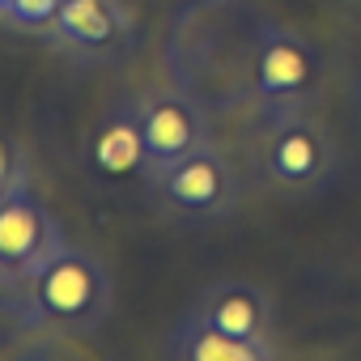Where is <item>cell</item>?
<instances>
[{
  "instance_id": "cell-11",
  "label": "cell",
  "mask_w": 361,
  "mask_h": 361,
  "mask_svg": "<svg viewBox=\"0 0 361 361\" xmlns=\"http://www.w3.org/2000/svg\"><path fill=\"white\" fill-rule=\"evenodd\" d=\"M90 157L102 174H149V153H145V132H140V119H136V98L119 102L102 119Z\"/></svg>"
},
{
  "instance_id": "cell-14",
  "label": "cell",
  "mask_w": 361,
  "mask_h": 361,
  "mask_svg": "<svg viewBox=\"0 0 361 361\" xmlns=\"http://www.w3.org/2000/svg\"><path fill=\"white\" fill-rule=\"evenodd\" d=\"M9 5H13V0H0V18H5V9H9Z\"/></svg>"
},
{
  "instance_id": "cell-9",
  "label": "cell",
  "mask_w": 361,
  "mask_h": 361,
  "mask_svg": "<svg viewBox=\"0 0 361 361\" xmlns=\"http://www.w3.org/2000/svg\"><path fill=\"white\" fill-rule=\"evenodd\" d=\"M192 310L200 319H209L213 327L238 336V340H272V331H276V302H272V293L251 285V281H238V276L204 285Z\"/></svg>"
},
{
  "instance_id": "cell-2",
  "label": "cell",
  "mask_w": 361,
  "mask_h": 361,
  "mask_svg": "<svg viewBox=\"0 0 361 361\" xmlns=\"http://www.w3.org/2000/svg\"><path fill=\"white\" fill-rule=\"evenodd\" d=\"M115 306V281L106 264L85 251L64 243L18 293L13 319L26 331L43 336H94Z\"/></svg>"
},
{
  "instance_id": "cell-5",
  "label": "cell",
  "mask_w": 361,
  "mask_h": 361,
  "mask_svg": "<svg viewBox=\"0 0 361 361\" xmlns=\"http://www.w3.org/2000/svg\"><path fill=\"white\" fill-rule=\"evenodd\" d=\"M336 140L327 123L314 111L302 115H276L264 119V140H259V174L264 183L276 188L281 196L306 200L319 196L336 178Z\"/></svg>"
},
{
  "instance_id": "cell-12",
  "label": "cell",
  "mask_w": 361,
  "mask_h": 361,
  "mask_svg": "<svg viewBox=\"0 0 361 361\" xmlns=\"http://www.w3.org/2000/svg\"><path fill=\"white\" fill-rule=\"evenodd\" d=\"M60 5L64 0H13L0 22L22 30V35H51V22L60 18Z\"/></svg>"
},
{
  "instance_id": "cell-10",
  "label": "cell",
  "mask_w": 361,
  "mask_h": 361,
  "mask_svg": "<svg viewBox=\"0 0 361 361\" xmlns=\"http://www.w3.org/2000/svg\"><path fill=\"white\" fill-rule=\"evenodd\" d=\"M166 357L170 361H272L276 340H238L196 310H188L166 336Z\"/></svg>"
},
{
  "instance_id": "cell-8",
  "label": "cell",
  "mask_w": 361,
  "mask_h": 361,
  "mask_svg": "<svg viewBox=\"0 0 361 361\" xmlns=\"http://www.w3.org/2000/svg\"><path fill=\"white\" fill-rule=\"evenodd\" d=\"M47 39L73 60L115 64L132 47V13L123 0H64Z\"/></svg>"
},
{
  "instance_id": "cell-6",
  "label": "cell",
  "mask_w": 361,
  "mask_h": 361,
  "mask_svg": "<svg viewBox=\"0 0 361 361\" xmlns=\"http://www.w3.org/2000/svg\"><path fill=\"white\" fill-rule=\"evenodd\" d=\"M64 230L30 183L0 204V314H9L26 281L64 247Z\"/></svg>"
},
{
  "instance_id": "cell-3",
  "label": "cell",
  "mask_w": 361,
  "mask_h": 361,
  "mask_svg": "<svg viewBox=\"0 0 361 361\" xmlns=\"http://www.w3.org/2000/svg\"><path fill=\"white\" fill-rule=\"evenodd\" d=\"M145 183H149L153 209L188 230H209L230 221L243 200V178L226 157V149H217V140L153 170Z\"/></svg>"
},
{
  "instance_id": "cell-1",
  "label": "cell",
  "mask_w": 361,
  "mask_h": 361,
  "mask_svg": "<svg viewBox=\"0 0 361 361\" xmlns=\"http://www.w3.org/2000/svg\"><path fill=\"white\" fill-rule=\"evenodd\" d=\"M272 18L255 0H183L166 26V77L209 115L251 106L255 56Z\"/></svg>"
},
{
  "instance_id": "cell-13",
  "label": "cell",
  "mask_w": 361,
  "mask_h": 361,
  "mask_svg": "<svg viewBox=\"0 0 361 361\" xmlns=\"http://www.w3.org/2000/svg\"><path fill=\"white\" fill-rule=\"evenodd\" d=\"M30 183V161L22 153V145H13L9 136H0V204L9 196H18Z\"/></svg>"
},
{
  "instance_id": "cell-7",
  "label": "cell",
  "mask_w": 361,
  "mask_h": 361,
  "mask_svg": "<svg viewBox=\"0 0 361 361\" xmlns=\"http://www.w3.org/2000/svg\"><path fill=\"white\" fill-rule=\"evenodd\" d=\"M136 119L145 132V153H149V174L188 157L192 149L213 140V115L183 90H145L136 98ZM145 174V178H149Z\"/></svg>"
},
{
  "instance_id": "cell-4",
  "label": "cell",
  "mask_w": 361,
  "mask_h": 361,
  "mask_svg": "<svg viewBox=\"0 0 361 361\" xmlns=\"http://www.w3.org/2000/svg\"><path fill=\"white\" fill-rule=\"evenodd\" d=\"M323 56L319 47L272 18L259 56H255V77H251V111L259 119L276 115H302L323 102Z\"/></svg>"
}]
</instances>
